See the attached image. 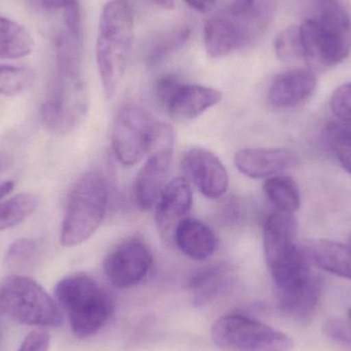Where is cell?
<instances>
[{
    "mask_svg": "<svg viewBox=\"0 0 351 351\" xmlns=\"http://www.w3.org/2000/svg\"><path fill=\"white\" fill-rule=\"evenodd\" d=\"M263 247L278 295L297 290L315 278L305 250L297 243L294 214L276 210L267 217L263 226Z\"/></svg>",
    "mask_w": 351,
    "mask_h": 351,
    "instance_id": "cell-1",
    "label": "cell"
},
{
    "mask_svg": "<svg viewBox=\"0 0 351 351\" xmlns=\"http://www.w3.org/2000/svg\"><path fill=\"white\" fill-rule=\"evenodd\" d=\"M304 61L329 68L351 51V19L339 0H317L313 14L299 26Z\"/></svg>",
    "mask_w": 351,
    "mask_h": 351,
    "instance_id": "cell-2",
    "label": "cell"
},
{
    "mask_svg": "<svg viewBox=\"0 0 351 351\" xmlns=\"http://www.w3.org/2000/svg\"><path fill=\"white\" fill-rule=\"evenodd\" d=\"M134 41V14L128 0L105 4L99 22L97 65L105 96L112 99L125 76Z\"/></svg>",
    "mask_w": 351,
    "mask_h": 351,
    "instance_id": "cell-3",
    "label": "cell"
},
{
    "mask_svg": "<svg viewBox=\"0 0 351 351\" xmlns=\"http://www.w3.org/2000/svg\"><path fill=\"white\" fill-rule=\"evenodd\" d=\"M58 75L41 107V121L51 133L67 134L78 127L88 110V92L80 69V55L57 51Z\"/></svg>",
    "mask_w": 351,
    "mask_h": 351,
    "instance_id": "cell-4",
    "label": "cell"
},
{
    "mask_svg": "<svg viewBox=\"0 0 351 351\" xmlns=\"http://www.w3.org/2000/svg\"><path fill=\"white\" fill-rule=\"evenodd\" d=\"M55 295L59 306L67 315L72 333L78 339L98 333L114 313V302L108 292L84 272L60 280Z\"/></svg>",
    "mask_w": 351,
    "mask_h": 351,
    "instance_id": "cell-5",
    "label": "cell"
},
{
    "mask_svg": "<svg viewBox=\"0 0 351 351\" xmlns=\"http://www.w3.org/2000/svg\"><path fill=\"white\" fill-rule=\"evenodd\" d=\"M108 189L104 177L96 171L84 173L68 196L61 228L63 247L82 245L95 234L106 214Z\"/></svg>",
    "mask_w": 351,
    "mask_h": 351,
    "instance_id": "cell-6",
    "label": "cell"
},
{
    "mask_svg": "<svg viewBox=\"0 0 351 351\" xmlns=\"http://www.w3.org/2000/svg\"><path fill=\"white\" fill-rule=\"evenodd\" d=\"M0 311L22 325L58 328L61 309L47 291L32 278L12 274L0 284Z\"/></svg>",
    "mask_w": 351,
    "mask_h": 351,
    "instance_id": "cell-7",
    "label": "cell"
},
{
    "mask_svg": "<svg viewBox=\"0 0 351 351\" xmlns=\"http://www.w3.org/2000/svg\"><path fill=\"white\" fill-rule=\"evenodd\" d=\"M214 343L234 351H291L293 341L282 332L239 315L221 317L210 329Z\"/></svg>",
    "mask_w": 351,
    "mask_h": 351,
    "instance_id": "cell-8",
    "label": "cell"
},
{
    "mask_svg": "<svg viewBox=\"0 0 351 351\" xmlns=\"http://www.w3.org/2000/svg\"><path fill=\"white\" fill-rule=\"evenodd\" d=\"M174 146V130L167 123H156L147 160L134 182V199L140 210L154 208L168 185Z\"/></svg>",
    "mask_w": 351,
    "mask_h": 351,
    "instance_id": "cell-9",
    "label": "cell"
},
{
    "mask_svg": "<svg viewBox=\"0 0 351 351\" xmlns=\"http://www.w3.org/2000/svg\"><path fill=\"white\" fill-rule=\"evenodd\" d=\"M156 121L138 105H125L117 113L111 132V143L117 160L123 166L137 165L147 156Z\"/></svg>",
    "mask_w": 351,
    "mask_h": 351,
    "instance_id": "cell-10",
    "label": "cell"
},
{
    "mask_svg": "<svg viewBox=\"0 0 351 351\" xmlns=\"http://www.w3.org/2000/svg\"><path fill=\"white\" fill-rule=\"evenodd\" d=\"M152 265V253L139 237H130L109 252L104 261V271L111 284L130 288L141 282Z\"/></svg>",
    "mask_w": 351,
    "mask_h": 351,
    "instance_id": "cell-11",
    "label": "cell"
},
{
    "mask_svg": "<svg viewBox=\"0 0 351 351\" xmlns=\"http://www.w3.org/2000/svg\"><path fill=\"white\" fill-rule=\"evenodd\" d=\"M182 170L185 179L210 199L222 197L228 189L226 168L210 150L200 147L188 150L182 158Z\"/></svg>",
    "mask_w": 351,
    "mask_h": 351,
    "instance_id": "cell-12",
    "label": "cell"
},
{
    "mask_svg": "<svg viewBox=\"0 0 351 351\" xmlns=\"http://www.w3.org/2000/svg\"><path fill=\"white\" fill-rule=\"evenodd\" d=\"M192 190L185 178H176L168 183L156 204V223L160 237L167 243H174L177 227L189 218Z\"/></svg>",
    "mask_w": 351,
    "mask_h": 351,
    "instance_id": "cell-13",
    "label": "cell"
},
{
    "mask_svg": "<svg viewBox=\"0 0 351 351\" xmlns=\"http://www.w3.org/2000/svg\"><path fill=\"white\" fill-rule=\"evenodd\" d=\"M297 158L286 148H245L234 156L237 170L251 179H268L290 170Z\"/></svg>",
    "mask_w": 351,
    "mask_h": 351,
    "instance_id": "cell-14",
    "label": "cell"
},
{
    "mask_svg": "<svg viewBox=\"0 0 351 351\" xmlns=\"http://www.w3.org/2000/svg\"><path fill=\"white\" fill-rule=\"evenodd\" d=\"M317 84V76L311 70H288L272 80L268 90V101L276 108H293L306 102L315 94Z\"/></svg>",
    "mask_w": 351,
    "mask_h": 351,
    "instance_id": "cell-15",
    "label": "cell"
},
{
    "mask_svg": "<svg viewBox=\"0 0 351 351\" xmlns=\"http://www.w3.org/2000/svg\"><path fill=\"white\" fill-rule=\"evenodd\" d=\"M221 100L222 93L216 88L182 82L165 109L175 121H191L216 106Z\"/></svg>",
    "mask_w": 351,
    "mask_h": 351,
    "instance_id": "cell-16",
    "label": "cell"
},
{
    "mask_svg": "<svg viewBox=\"0 0 351 351\" xmlns=\"http://www.w3.org/2000/svg\"><path fill=\"white\" fill-rule=\"evenodd\" d=\"M233 282V269L226 263H216L200 268L188 282L192 304L204 307L216 300Z\"/></svg>",
    "mask_w": 351,
    "mask_h": 351,
    "instance_id": "cell-17",
    "label": "cell"
},
{
    "mask_svg": "<svg viewBox=\"0 0 351 351\" xmlns=\"http://www.w3.org/2000/svg\"><path fill=\"white\" fill-rule=\"evenodd\" d=\"M204 39L206 53L215 59L243 49L241 34L226 10L206 20Z\"/></svg>",
    "mask_w": 351,
    "mask_h": 351,
    "instance_id": "cell-18",
    "label": "cell"
},
{
    "mask_svg": "<svg viewBox=\"0 0 351 351\" xmlns=\"http://www.w3.org/2000/svg\"><path fill=\"white\" fill-rule=\"evenodd\" d=\"M174 243L187 257L202 261L215 253L218 241L208 225L197 219L187 218L176 229Z\"/></svg>",
    "mask_w": 351,
    "mask_h": 351,
    "instance_id": "cell-19",
    "label": "cell"
},
{
    "mask_svg": "<svg viewBox=\"0 0 351 351\" xmlns=\"http://www.w3.org/2000/svg\"><path fill=\"white\" fill-rule=\"evenodd\" d=\"M309 262L324 271L351 280V245L315 239L305 247Z\"/></svg>",
    "mask_w": 351,
    "mask_h": 351,
    "instance_id": "cell-20",
    "label": "cell"
},
{
    "mask_svg": "<svg viewBox=\"0 0 351 351\" xmlns=\"http://www.w3.org/2000/svg\"><path fill=\"white\" fill-rule=\"evenodd\" d=\"M321 292V282L315 276L302 288L288 294L278 295L280 311L294 319H306L317 308Z\"/></svg>",
    "mask_w": 351,
    "mask_h": 351,
    "instance_id": "cell-21",
    "label": "cell"
},
{
    "mask_svg": "<svg viewBox=\"0 0 351 351\" xmlns=\"http://www.w3.org/2000/svg\"><path fill=\"white\" fill-rule=\"evenodd\" d=\"M33 38L25 27L0 16V59H21L33 51Z\"/></svg>",
    "mask_w": 351,
    "mask_h": 351,
    "instance_id": "cell-22",
    "label": "cell"
},
{
    "mask_svg": "<svg viewBox=\"0 0 351 351\" xmlns=\"http://www.w3.org/2000/svg\"><path fill=\"white\" fill-rule=\"evenodd\" d=\"M263 190L278 210L294 214L300 208V190L292 178L285 175L268 178L264 182Z\"/></svg>",
    "mask_w": 351,
    "mask_h": 351,
    "instance_id": "cell-23",
    "label": "cell"
},
{
    "mask_svg": "<svg viewBox=\"0 0 351 351\" xmlns=\"http://www.w3.org/2000/svg\"><path fill=\"white\" fill-rule=\"evenodd\" d=\"M39 197L35 193H19L0 202V231L22 224L36 210Z\"/></svg>",
    "mask_w": 351,
    "mask_h": 351,
    "instance_id": "cell-24",
    "label": "cell"
},
{
    "mask_svg": "<svg viewBox=\"0 0 351 351\" xmlns=\"http://www.w3.org/2000/svg\"><path fill=\"white\" fill-rule=\"evenodd\" d=\"M190 35H191L190 27L187 25H182L160 36L148 51V64L150 66H154L164 61L169 56L183 47L189 39Z\"/></svg>",
    "mask_w": 351,
    "mask_h": 351,
    "instance_id": "cell-25",
    "label": "cell"
},
{
    "mask_svg": "<svg viewBox=\"0 0 351 351\" xmlns=\"http://www.w3.org/2000/svg\"><path fill=\"white\" fill-rule=\"evenodd\" d=\"M33 84L30 69L20 66H0V95L16 96L28 90Z\"/></svg>",
    "mask_w": 351,
    "mask_h": 351,
    "instance_id": "cell-26",
    "label": "cell"
},
{
    "mask_svg": "<svg viewBox=\"0 0 351 351\" xmlns=\"http://www.w3.org/2000/svg\"><path fill=\"white\" fill-rule=\"evenodd\" d=\"M274 51L278 59L287 63L304 60L299 26H290L282 30L274 40Z\"/></svg>",
    "mask_w": 351,
    "mask_h": 351,
    "instance_id": "cell-27",
    "label": "cell"
},
{
    "mask_svg": "<svg viewBox=\"0 0 351 351\" xmlns=\"http://www.w3.org/2000/svg\"><path fill=\"white\" fill-rule=\"evenodd\" d=\"M37 255V245L31 239H18L8 247L5 263L12 269H23L30 265Z\"/></svg>",
    "mask_w": 351,
    "mask_h": 351,
    "instance_id": "cell-28",
    "label": "cell"
},
{
    "mask_svg": "<svg viewBox=\"0 0 351 351\" xmlns=\"http://www.w3.org/2000/svg\"><path fill=\"white\" fill-rule=\"evenodd\" d=\"M61 10L64 12L67 34L76 43L82 45V22L80 0H65Z\"/></svg>",
    "mask_w": 351,
    "mask_h": 351,
    "instance_id": "cell-29",
    "label": "cell"
},
{
    "mask_svg": "<svg viewBox=\"0 0 351 351\" xmlns=\"http://www.w3.org/2000/svg\"><path fill=\"white\" fill-rule=\"evenodd\" d=\"M330 108L339 121L351 123V82L342 84L333 93Z\"/></svg>",
    "mask_w": 351,
    "mask_h": 351,
    "instance_id": "cell-30",
    "label": "cell"
},
{
    "mask_svg": "<svg viewBox=\"0 0 351 351\" xmlns=\"http://www.w3.org/2000/svg\"><path fill=\"white\" fill-rule=\"evenodd\" d=\"M324 333L330 339L351 346V323L340 319H328L324 325Z\"/></svg>",
    "mask_w": 351,
    "mask_h": 351,
    "instance_id": "cell-31",
    "label": "cell"
},
{
    "mask_svg": "<svg viewBox=\"0 0 351 351\" xmlns=\"http://www.w3.org/2000/svg\"><path fill=\"white\" fill-rule=\"evenodd\" d=\"M181 84V80H180L177 76L172 75V74L164 75L158 78L156 86V96L158 104H160L162 108H166L169 101L172 98L176 90L179 88Z\"/></svg>",
    "mask_w": 351,
    "mask_h": 351,
    "instance_id": "cell-32",
    "label": "cell"
},
{
    "mask_svg": "<svg viewBox=\"0 0 351 351\" xmlns=\"http://www.w3.org/2000/svg\"><path fill=\"white\" fill-rule=\"evenodd\" d=\"M49 333L43 330H34L25 338L18 351H49Z\"/></svg>",
    "mask_w": 351,
    "mask_h": 351,
    "instance_id": "cell-33",
    "label": "cell"
},
{
    "mask_svg": "<svg viewBox=\"0 0 351 351\" xmlns=\"http://www.w3.org/2000/svg\"><path fill=\"white\" fill-rule=\"evenodd\" d=\"M327 135L333 146L351 144V123L339 121L329 123Z\"/></svg>",
    "mask_w": 351,
    "mask_h": 351,
    "instance_id": "cell-34",
    "label": "cell"
},
{
    "mask_svg": "<svg viewBox=\"0 0 351 351\" xmlns=\"http://www.w3.org/2000/svg\"><path fill=\"white\" fill-rule=\"evenodd\" d=\"M29 5L40 12L61 10L65 0H26Z\"/></svg>",
    "mask_w": 351,
    "mask_h": 351,
    "instance_id": "cell-35",
    "label": "cell"
},
{
    "mask_svg": "<svg viewBox=\"0 0 351 351\" xmlns=\"http://www.w3.org/2000/svg\"><path fill=\"white\" fill-rule=\"evenodd\" d=\"M334 149L342 168L351 175V144L335 145Z\"/></svg>",
    "mask_w": 351,
    "mask_h": 351,
    "instance_id": "cell-36",
    "label": "cell"
},
{
    "mask_svg": "<svg viewBox=\"0 0 351 351\" xmlns=\"http://www.w3.org/2000/svg\"><path fill=\"white\" fill-rule=\"evenodd\" d=\"M190 8L204 14H208L216 5V0H184Z\"/></svg>",
    "mask_w": 351,
    "mask_h": 351,
    "instance_id": "cell-37",
    "label": "cell"
},
{
    "mask_svg": "<svg viewBox=\"0 0 351 351\" xmlns=\"http://www.w3.org/2000/svg\"><path fill=\"white\" fill-rule=\"evenodd\" d=\"M261 0H233L232 3L229 8L237 12H243V10H250V8L259 3Z\"/></svg>",
    "mask_w": 351,
    "mask_h": 351,
    "instance_id": "cell-38",
    "label": "cell"
},
{
    "mask_svg": "<svg viewBox=\"0 0 351 351\" xmlns=\"http://www.w3.org/2000/svg\"><path fill=\"white\" fill-rule=\"evenodd\" d=\"M14 183L12 181H5L0 183V202L2 198L5 197L12 189H14Z\"/></svg>",
    "mask_w": 351,
    "mask_h": 351,
    "instance_id": "cell-39",
    "label": "cell"
},
{
    "mask_svg": "<svg viewBox=\"0 0 351 351\" xmlns=\"http://www.w3.org/2000/svg\"><path fill=\"white\" fill-rule=\"evenodd\" d=\"M156 5L165 10H174L175 0H152Z\"/></svg>",
    "mask_w": 351,
    "mask_h": 351,
    "instance_id": "cell-40",
    "label": "cell"
},
{
    "mask_svg": "<svg viewBox=\"0 0 351 351\" xmlns=\"http://www.w3.org/2000/svg\"><path fill=\"white\" fill-rule=\"evenodd\" d=\"M8 160H6L5 156L0 154V174L8 168Z\"/></svg>",
    "mask_w": 351,
    "mask_h": 351,
    "instance_id": "cell-41",
    "label": "cell"
},
{
    "mask_svg": "<svg viewBox=\"0 0 351 351\" xmlns=\"http://www.w3.org/2000/svg\"><path fill=\"white\" fill-rule=\"evenodd\" d=\"M348 321H350L351 323V308L350 309V311H348Z\"/></svg>",
    "mask_w": 351,
    "mask_h": 351,
    "instance_id": "cell-42",
    "label": "cell"
}]
</instances>
